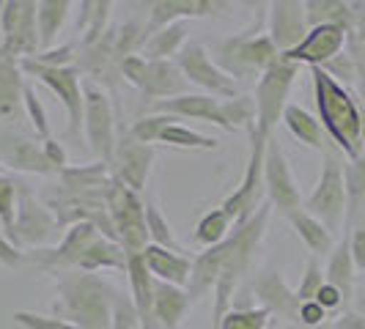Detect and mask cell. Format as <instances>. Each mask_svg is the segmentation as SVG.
I'll list each match as a JSON object with an SVG mask.
<instances>
[{
	"instance_id": "obj_52",
	"label": "cell",
	"mask_w": 365,
	"mask_h": 329,
	"mask_svg": "<svg viewBox=\"0 0 365 329\" xmlns=\"http://www.w3.org/2000/svg\"><path fill=\"white\" fill-rule=\"evenodd\" d=\"M41 148H44V157H47V160L53 162L55 170L61 173V170L66 167V151L58 146V140H53V137H50V140H44V143H41Z\"/></svg>"
},
{
	"instance_id": "obj_7",
	"label": "cell",
	"mask_w": 365,
	"mask_h": 329,
	"mask_svg": "<svg viewBox=\"0 0 365 329\" xmlns=\"http://www.w3.org/2000/svg\"><path fill=\"white\" fill-rule=\"evenodd\" d=\"M247 132H250V160L245 167V179L222 201V212L237 225H245L264 206V192H267V187H264V157H267V143H269L272 135H264L256 127H250Z\"/></svg>"
},
{
	"instance_id": "obj_34",
	"label": "cell",
	"mask_w": 365,
	"mask_h": 329,
	"mask_svg": "<svg viewBox=\"0 0 365 329\" xmlns=\"http://www.w3.org/2000/svg\"><path fill=\"white\" fill-rule=\"evenodd\" d=\"M184 44H187V25L173 22V25H168V28L148 36V41L140 50V58H146V61H170L173 55H179Z\"/></svg>"
},
{
	"instance_id": "obj_13",
	"label": "cell",
	"mask_w": 365,
	"mask_h": 329,
	"mask_svg": "<svg viewBox=\"0 0 365 329\" xmlns=\"http://www.w3.org/2000/svg\"><path fill=\"white\" fill-rule=\"evenodd\" d=\"M86 96V137L93 154L99 157V162H113V154L118 146V135H115V113L110 105L108 93L102 91V85L96 83H86L83 88Z\"/></svg>"
},
{
	"instance_id": "obj_32",
	"label": "cell",
	"mask_w": 365,
	"mask_h": 329,
	"mask_svg": "<svg viewBox=\"0 0 365 329\" xmlns=\"http://www.w3.org/2000/svg\"><path fill=\"white\" fill-rule=\"evenodd\" d=\"M127 253L118 241H110L105 236H96L93 244L86 250V256L80 258L77 269L80 272H99V269H121L127 272Z\"/></svg>"
},
{
	"instance_id": "obj_2",
	"label": "cell",
	"mask_w": 365,
	"mask_h": 329,
	"mask_svg": "<svg viewBox=\"0 0 365 329\" xmlns=\"http://www.w3.org/2000/svg\"><path fill=\"white\" fill-rule=\"evenodd\" d=\"M313 91H316V108L319 121L327 132V137L341 148L349 162L360 160L365 154V121L363 105L354 99V93L335 83L324 69H311Z\"/></svg>"
},
{
	"instance_id": "obj_55",
	"label": "cell",
	"mask_w": 365,
	"mask_h": 329,
	"mask_svg": "<svg viewBox=\"0 0 365 329\" xmlns=\"http://www.w3.org/2000/svg\"><path fill=\"white\" fill-rule=\"evenodd\" d=\"M267 329H283L280 324H267Z\"/></svg>"
},
{
	"instance_id": "obj_12",
	"label": "cell",
	"mask_w": 365,
	"mask_h": 329,
	"mask_svg": "<svg viewBox=\"0 0 365 329\" xmlns=\"http://www.w3.org/2000/svg\"><path fill=\"white\" fill-rule=\"evenodd\" d=\"M176 63L184 72V77L190 80V85H198L209 96L215 99H237L239 96V83L234 77L220 69L217 63L212 61V55L206 53L203 44H195V41H187L179 55H176Z\"/></svg>"
},
{
	"instance_id": "obj_36",
	"label": "cell",
	"mask_w": 365,
	"mask_h": 329,
	"mask_svg": "<svg viewBox=\"0 0 365 329\" xmlns=\"http://www.w3.org/2000/svg\"><path fill=\"white\" fill-rule=\"evenodd\" d=\"M69 9H72L69 0H44V3H38L36 19H38V47H41L38 53L53 50L55 38H58L63 22H66Z\"/></svg>"
},
{
	"instance_id": "obj_41",
	"label": "cell",
	"mask_w": 365,
	"mask_h": 329,
	"mask_svg": "<svg viewBox=\"0 0 365 329\" xmlns=\"http://www.w3.org/2000/svg\"><path fill=\"white\" fill-rule=\"evenodd\" d=\"M267 324H269V313L264 308H250V310L231 308V313L222 318L220 329H267Z\"/></svg>"
},
{
	"instance_id": "obj_43",
	"label": "cell",
	"mask_w": 365,
	"mask_h": 329,
	"mask_svg": "<svg viewBox=\"0 0 365 329\" xmlns=\"http://www.w3.org/2000/svg\"><path fill=\"white\" fill-rule=\"evenodd\" d=\"M324 283H327V280H324V269H322L319 258L308 256L302 283L297 286V296H299V302H313V299H316V293H319V288H322Z\"/></svg>"
},
{
	"instance_id": "obj_9",
	"label": "cell",
	"mask_w": 365,
	"mask_h": 329,
	"mask_svg": "<svg viewBox=\"0 0 365 329\" xmlns=\"http://www.w3.org/2000/svg\"><path fill=\"white\" fill-rule=\"evenodd\" d=\"M19 69L28 77H36L38 83H44L63 102V108L69 113V135L77 140L86 127V96H83V85H80V72L77 69H53V66L38 63L36 58H22Z\"/></svg>"
},
{
	"instance_id": "obj_29",
	"label": "cell",
	"mask_w": 365,
	"mask_h": 329,
	"mask_svg": "<svg viewBox=\"0 0 365 329\" xmlns=\"http://www.w3.org/2000/svg\"><path fill=\"white\" fill-rule=\"evenodd\" d=\"M344 179H346V222H344V234H351V228L365 219V154L354 162H346Z\"/></svg>"
},
{
	"instance_id": "obj_17",
	"label": "cell",
	"mask_w": 365,
	"mask_h": 329,
	"mask_svg": "<svg viewBox=\"0 0 365 329\" xmlns=\"http://www.w3.org/2000/svg\"><path fill=\"white\" fill-rule=\"evenodd\" d=\"M151 162H154V148L124 135V137H118V146H115L113 162H110V173H113V179L127 184L132 192L140 195L146 189Z\"/></svg>"
},
{
	"instance_id": "obj_47",
	"label": "cell",
	"mask_w": 365,
	"mask_h": 329,
	"mask_svg": "<svg viewBox=\"0 0 365 329\" xmlns=\"http://www.w3.org/2000/svg\"><path fill=\"white\" fill-rule=\"evenodd\" d=\"M322 69H324L335 83H341L344 88H346V85H354V63H351V58H349L346 50L341 55H335V58H332L329 63H324Z\"/></svg>"
},
{
	"instance_id": "obj_4",
	"label": "cell",
	"mask_w": 365,
	"mask_h": 329,
	"mask_svg": "<svg viewBox=\"0 0 365 329\" xmlns=\"http://www.w3.org/2000/svg\"><path fill=\"white\" fill-rule=\"evenodd\" d=\"M269 214H272V203L264 201V206L258 209L253 217L247 219L245 225H237L234 231V250L225 261L222 272L217 277V286H215V329H220L222 318L231 313V305H234V296H237V288L242 283V277L250 272V263H253V256H256L258 244L264 239V231H267V222H269Z\"/></svg>"
},
{
	"instance_id": "obj_44",
	"label": "cell",
	"mask_w": 365,
	"mask_h": 329,
	"mask_svg": "<svg viewBox=\"0 0 365 329\" xmlns=\"http://www.w3.org/2000/svg\"><path fill=\"white\" fill-rule=\"evenodd\" d=\"M22 102H25V110H28V121L34 124V132L36 137H44L50 140V124H47V113L41 108V99L36 96V91L31 85L22 88Z\"/></svg>"
},
{
	"instance_id": "obj_25",
	"label": "cell",
	"mask_w": 365,
	"mask_h": 329,
	"mask_svg": "<svg viewBox=\"0 0 365 329\" xmlns=\"http://www.w3.org/2000/svg\"><path fill=\"white\" fill-rule=\"evenodd\" d=\"M146 269L157 280L163 283H173V286H182L187 288L190 283V274H192V258L182 256L176 250H165V247H157V244H148L146 250L140 253Z\"/></svg>"
},
{
	"instance_id": "obj_18",
	"label": "cell",
	"mask_w": 365,
	"mask_h": 329,
	"mask_svg": "<svg viewBox=\"0 0 365 329\" xmlns=\"http://www.w3.org/2000/svg\"><path fill=\"white\" fill-rule=\"evenodd\" d=\"M346 33L341 25H319V28H311L305 41L299 47H294L292 53H283L286 61L292 63H299V66H311V69H322L324 63H329L335 55H341L346 50Z\"/></svg>"
},
{
	"instance_id": "obj_14",
	"label": "cell",
	"mask_w": 365,
	"mask_h": 329,
	"mask_svg": "<svg viewBox=\"0 0 365 329\" xmlns=\"http://www.w3.org/2000/svg\"><path fill=\"white\" fill-rule=\"evenodd\" d=\"M0 162L11 170L53 176L58 173L53 162L44 157V148L34 135H28L17 124H0Z\"/></svg>"
},
{
	"instance_id": "obj_42",
	"label": "cell",
	"mask_w": 365,
	"mask_h": 329,
	"mask_svg": "<svg viewBox=\"0 0 365 329\" xmlns=\"http://www.w3.org/2000/svg\"><path fill=\"white\" fill-rule=\"evenodd\" d=\"M110 329H143L140 313L135 308L132 296L118 291L115 302H113V321H110Z\"/></svg>"
},
{
	"instance_id": "obj_51",
	"label": "cell",
	"mask_w": 365,
	"mask_h": 329,
	"mask_svg": "<svg viewBox=\"0 0 365 329\" xmlns=\"http://www.w3.org/2000/svg\"><path fill=\"white\" fill-rule=\"evenodd\" d=\"M327 321V313L322 310L316 302H302V310H299V324L302 327H322Z\"/></svg>"
},
{
	"instance_id": "obj_39",
	"label": "cell",
	"mask_w": 365,
	"mask_h": 329,
	"mask_svg": "<svg viewBox=\"0 0 365 329\" xmlns=\"http://www.w3.org/2000/svg\"><path fill=\"white\" fill-rule=\"evenodd\" d=\"M143 214H146V228H148V239H151V244L165 247V250H176V253H182V250H179V244H176L173 231H170V225H168V219H165V214L160 212V206H157L154 201H143Z\"/></svg>"
},
{
	"instance_id": "obj_5",
	"label": "cell",
	"mask_w": 365,
	"mask_h": 329,
	"mask_svg": "<svg viewBox=\"0 0 365 329\" xmlns=\"http://www.w3.org/2000/svg\"><path fill=\"white\" fill-rule=\"evenodd\" d=\"M324 164H322V176L319 184L311 192V198L302 203V209L316 217L329 234L335 236L344 222H346V179H344V167H346V157L341 154V148L329 143L324 151Z\"/></svg>"
},
{
	"instance_id": "obj_16",
	"label": "cell",
	"mask_w": 365,
	"mask_h": 329,
	"mask_svg": "<svg viewBox=\"0 0 365 329\" xmlns=\"http://www.w3.org/2000/svg\"><path fill=\"white\" fill-rule=\"evenodd\" d=\"M308 19H305V3L297 0H274L269 3V28L267 36L274 44V50L292 53L308 36Z\"/></svg>"
},
{
	"instance_id": "obj_40",
	"label": "cell",
	"mask_w": 365,
	"mask_h": 329,
	"mask_svg": "<svg viewBox=\"0 0 365 329\" xmlns=\"http://www.w3.org/2000/svg\"><path fill=\"white\" fill-rule=\"evenodd\" d=\"M231 222H234V219L222 212V206H220V209H212V212H209V214H203L201 222H198V228H195V239H198L201 244H206V247H215V244H220L222 239L228 236Z\"/></svg>"
},
{
	"instance_id": "obj_53",
	"label": "cell",
	"mask_w": 365,
	"mask_h": 329,
	"mask_svg": "<svg viewBox=\"0 0 365 329\" xmlns=\"http://www.w3.org/2000/svg\"><path fill=\"white\" fill-rule=\"evenodd\" d=\"M332 329H365V315L346 308V310L338 315V321L332 324Z\"/></svg>"
},
{
	"instance_id": "obj_26",
	"label": "cell",
	"mask_w": 365,
	"mask_h": 329,
	"mask_svg": "<svg viewBox=\"0 0 365 329\" xmlns=\"http://www.w3.org/2000/svg\"><path fill=\"white\" fill-rule=\"evenodd\" d=\"M22 88L25 83L19 80V61L6 53L0 41V124H17Z\"/></svg>"
},
{
	"instance_id": "obj_6",
	"label": "cell",
	"mask_w": 365,
	"mask_h": 329,
	"mask_svg": "<svg viewBox=\"0 0 365 329\" xmlns=\"http://www.w3.org/2000/svg\"><path fill=\"white\" fill-rule=\"evenodd\" d=\"M108 212L115 228V239L124 247L127 258L140 256L151 244L146 228V214H143V201L138 192H132L127 184H121L118 179H110L108 184Z\"/></svg>"
},
{
	"instance_id": "obj_49",
	"label": "cell",
	"mask_w": 365,
	"mask_h": 329,
	"mask_svg": "<svg viewBox=\"0 0 365 329\" xmlns=\"http://www.w3.org/2000/svg\"><path fill=\"white\" fill-rule=\"evenodd\" d=\"M313 302H316L322 310L327 313V315H329V313H341L349 305L346 299H344V293L338 291L335 286H329V283H324V286L319 288V293H316V299H313Z\"/></svg>"
},
{
	"instance_id": "obj_22",
	"label": "cell",
	"mask_w": 365,
	"mask_h": 329,
	"mask_svg": "<svg viewBox=\"0 0 365 329\" xmlns=\"http://www.w3.org/2000/svg\"><path fill=\"white\" fill-rule=\"evenodd\" d=\"M151 115H173V118H195V121H206L215 127L231 132L222 113H220V102L209 93H184L176 99H165L151 108Z\"/></svg>"
},
{
	"instance_id": "obj_15",
	"label": "cell",
	"mask_w": 365,
	"mask_h": 329,
	"mask_svg": "<svg viewBox=\"0 0 365 329\" xmlns=\"http://www.w3.org/2000/svg\"><path fill=\"white\" fill-rule=\"evenodd\" d=\"M264 187L274 209H280L286 217L302 209V195L292 173V164L286 160L280 143L269 137L267 143V157H264Z\"/></svg>"
},
{
	"instance_id": "obj_8",
	"label": "cell",
	"mask_w": 365,
	"mask_h": 329,
	"mask_svg": "<svg viewBox=\"0 0 365 329\" xmlns=\"http://www.w3.org/2000/svg\"><path fill=\"white\" fill-rule=\"evenodd\" d=\"M299 63L286 61L283 55H277L272 66L261 74L256 83V129L264 135H272L274 127L283 121V113L289 108V91H292L294 80L299 74Z\"/></svg>"
},
{
	"instance_id": "obj_27",
	"label": "cell",
	"mask_w": 365,
	"mask_h": 329,
	"mask_svg": "<svg viewBox=\"0 0 365 329\" xmlns=\"http://www.w3.org/2000/svg\"><path fill=\"white\" fill-rule=\"evenodd\" d=\"M324 280H327L329 286H335L338 291L344 293V299H346V302H351L354 280H357V266H354V258H351V241H349V234L341 236V241L335 244V250L327 256Z\"/></svg>"
},
{
	"instance_id": "obj_46",
	"label": "cell",
	"mask_w": 365,
	"mask_h": 329,
	"mask_svg": "<svg viewBox=\"0 0 365 329\" xmlns=\"http://www.w3.org/2000/svg\"><path fill=\"white\" fill-rule=\"evenodd\" d=\"M14 321L22 324L25 329H80L63 321V318H55V315H38V313L31 310H17L14 313Z\"/></svg>"
},
{
	"instance_id": "obj_45",
	"label": "cell",
	"mask_w": 365,
	"mask_h": 329,
	"mask_svg": "<svg viewBox=\"0 0 365 329\" xmlns=\"http://www.w3.org/2000/svg\"><path fill=\"white\" fill-rule=\"evenodd\" d=\"M17 187L11 179L0 176V225L9 234L14 228V217H17Z\"/></svg>"
},
{
	"instance_id": "obj_54",
	"label": "cell",
	"mask_w": 365,
	"mask_h": 329,
	"mask_svg": "<svg viewBox=\"0 0 365 329\" xmlns=\"http://www.w3.org/2000/svg\"><path fill=\"white\" fill-rule=\"evenodd\" d=\"M349 310L365 315V283L354 286V293H351V302H349Z\"/></svg>"
},
{
	"instance_id": "obj_38",
	"label": "cell",
	"mask_w": 365,
	"mask_h": 329,
	"mask_svg": "<svg viewBox=\"0 0 365 329\" xmlns=\"http://www.w3.org/2000/svg\"><path fill=\"white\" fill-rule=\"evenodd\" d=\"M220 113H222V118H225V124H228L231 132H237L239 127L245 129L256 127L258 110H256V99H250V96H242L239 93L237 99L220 102Z\"/></svg>"
},
{
	"instance_id": "obj_11",
	"label": "cell",
	"mask_w": 365,
	"mask_h": 329,
	"mask_svg": "<svg viewBox=\"0 0 365 329\" xmlns=\"http://www.w3.org/2000/svg\"><path fill=\"white\" fill-rule=\"evenodd\" d=\"M38 3L31 0H9L0 6V31L3 47L11 58H36L38 55Z\"/></svg>"
},
{
	"instance_id": "obj_21",
	"label": "cell",
	"mask_w": 365,
	"mask_h": 329,
	"mask_svg": "<svg viewBox=\"0 0 365 329\" xmlns=\"http://www.w3.org/2000/svg\"><path fill=\"white\" fill-rule=\"evenodd\" d=\"M190 91V80L184 77V72L179 69L176 61H148V72H146V83L140 88V99L143 105L151 102V108L157 102H165V99H176V96H184Z\"/></svg>"
},
{
	"instance_id": "obj_37",
	"label": "cell",
	"mask_w": 365,
	"mask_h": 329,
	"mask_svg": "<svg viewBox=\"0 0 365 329\" xmlns=\"http://www.w3.org/2000/svg\"><path fill=\"white\" fill-rule=\"evenodd\" d=\"M157 143H165V146H176V148H206V151H215L220 146L217 137H206V135H198L192 129L182 127L179 121L176 124H168V127L160 132Z\"/></svg>"
},
{
	"instance_id": "obj_23",
	"label": "cell",
	"mask_w": 365,
	"mask_h": 329,
	"mask_svg": "<svg viewBox=\"0 0 365 329\" xmlns=\"http://www.w3.org/2000/svg\"><path fill=\"white\" fill-rule=\"evenodd\" d=\"M217 9H222V3H212V0H160V3H148V36L163 31L173 22L192 17H209Z\"/></svg>"
},
{
	"instance_id": "obj_20",
	"label": "cell",
	"mask_w": 365,
	"mask_h": 329,
	"mask_svg": "<svg viewBox=\"0 0 365 329\" xmlns=\"http://www.w3.org/2000/svg\"><path fill=\"white\" fill-rule=\"evenodd\" d=\"M234 250V231L222 239L215 247H206L203 253L192 258V274H190V283H187V293L190 299H203L206 293L217 286V277L225 266V261Z\"/></svg>"
},
{
	"instance_id": "obj_31",
	"label": "cell",
	"mask_w": 365,
	"mask_h": 329,
	"mask_svg": "<svg viewBox=\"0 0 365 329\" xmlns=\"http://www.w3.org/2000/svg\"><path fill=\"white\" fill-rule=\"evenodd\" d=\"M61 189H74V192H91V189H108L110 179V164L108 162H93V164H66L61 173Z\"/></svg>"
},
{
	"instance_id": "obj_50",
	"label": "cell",
	"mask_w": 365,
	"mask_h": 329,
	"mask_svg": "<svg viewBox=\"0 0 365 329\" xmlns=\"http://www.w3.org/2000/svg\"><path fill=\"white\" fill-rule=\"evenodd\" d=\"M349 241H351V258H354V266L365 274V219L351 228Z\"/></svg>"
},
{
	"instance_id": "obj_10",
	"label": "cell",
	"mask_w": 365,
	"mask_h": 329,
	"mask_svg": "<svg viewBox=\"0 0 365 329\" xmlns=\"http://www.w3.org/2000/svg\"><path fill=\"white\" fill-rule=\"evenodd\" d=\"M58 219L55 214L36 201V195L28 187H17V217H14V228L9 231V239L14 247H47L55 236H58Z\"/></svg>"
},
{
	"instance_id": "obj_33",
	"label": "cell",
	"mask_w": 365,
	"mask_h": 329,
	"mask_svg": "<svg viewBox=\"0 0 365 329\" xmlns=\"http://www.w3.org/2000/svg\"><path fill=\"white\" fill-rule=\"evenodd\" d=\"M305 19H308V28L341 25L344 31H351L354 9H351V3H344V0H308L305 3Z\"/></svg>"
},
{
	"instance_id": "obj_48",
	"label": "cell",
	"mask_w": 365,
	"mask_h": 329,
	"mask_svg": "<svg viewBox=\"0 0 365 329\" xmlns=\"http://www.w3.org/2000/svg\"><path fill=\"white\" fill-rule=\"evenodd\" d=\"M146 72H148V61L140 58V55H129V58L121 61V77L127 80L129 85H135L138 91H140L143 83H146Z\"/></svg>"
},
{
	"instance_id": "obj_3",
	"label": "cell",
	"mask_w": 365,
	"mask_h": 329,
	"mask_svg": "<svg viewBox=\"0 0 365 329\" xmlns=\"http://www.w3.org/2000/svg\"><path fill=\"white\" fill-rule=\"evenodd\" d=\"M256 17L253 22L245 28V31H239L234 36L228 38H220L217 44H215V55H217V66L222 72L228 74V77H234V80H242V83H250V80H261V74L267 72L269 66H272L274 61H277V50H274V44L269 41V36L261 31L264 28V11L269 9V6H256Z\"/></svg>"
},
{
	"instance_id": "obj_24",
	"label": "cell",
	"mask_w": 365,
	"mask_h": 329,
	"mask_svg": "<svg viewBox=\"0 0 365 329\" xmlns=\"http://www.w3.org/2000/svg\"><path fill=\"white\" fill-rule=\"evenodd\" d=\"M190 302L187 288L154 277V329H179Z\"/></svg>"
},
{
	"instance_id": "obj_28",
	"label": "cell",
	"mask_w": 365,
	"mask_h": 329,
	"mask_svg": "<svg viewBox=\"0 0 365 329\" xmlns=\"http://www.w3.org/2000/svg\"><path fill=\"white\" fill-rule=\"evenodd\" d=\"M283 124H286V129L292 132L302 146L316 148V151H324V148L332 143V140L327 137V132H324V127H322V121L313 118L308 110L297 108V105H289V108H286V113H283Z\"/></svg>"
},
{
	"instance_id": "obj_1",
	"label": "cell",
	"mask_w": 365,
	"mask_h": 329,
	"mask_svg": "<svg viewBox=\"0 0 365 329\" xmlns=\"http://www.w3.org/2000/svg\"><path fill=\"white\" fill-rule=\"evenodd\" d=\"M50 274L58 283L55 318H63L80 329H110L113 302L118 296V288H113L96 272L58 269Z\"/></svg>"
},
{
	"instance_id": "obj_30",
	"label": "cell",
	"mask_w": 365,
	"mask_h": 329,
	"mask_svg": "<svg viewBox=\"0 0 365 329\" xmlns=\"http://www.w3.org/2000/svg\"><path fill=\"white\" fill-rule=\"evenodd\" d=\"M289 222H292V228L297 231V236L302 239V244L311 250V256L324 258L335 250V236L329 234L319 219L311 217L305 209H299V212L289 214Z\"/></svg>"
},
{
	"instance_id": "obj_19",
	"label": "cell",
	"mask_w": 365,
	"mask_h": 329,
	"mask_svg": "<svg viewBox=\"0 0 365 329\" xmlns=\"http://www.w3.org/2000/svg\"><path fill=\"white\" fill-rule=\"evenodd\" d=\"M253 293L261 302V308L277 315V318H286L292 324H299V310H302V302L297 296V288H289L286 280L280 277V272L267 269V272H258L253 280Z\"/></svg>"
},
{
	"instance_id": "obj_35",
	"label": "cell",
	"mask_w": 365,
	"mask_h": 329,
	"mask_svg": "<svg viewBox=\"0 0 365 329\" xmlns=\"http://www.w3.org/2000/svg\"><path fill=\"white\" fill-rule=\"evenodd\" d=\"M113 11V3H80V22H77V33H80V47H91L99 38L108 33V19Z\"/></svg>"
}]
</instances>
